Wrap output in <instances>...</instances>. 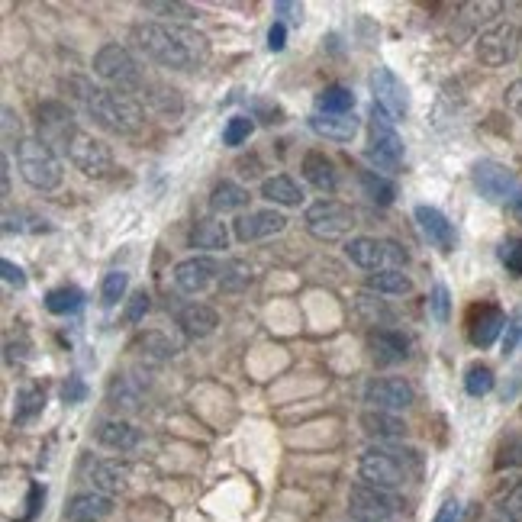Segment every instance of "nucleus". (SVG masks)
<instances>
[{"label": "nucleus", "instance_id": "1", "mask_svg": "<svg viewBox=\"0 0 522 522\" xmlns=\"http://www.w3.org/2000/svg\"><path fill=\"white\" fill-rule=\"evenodd\" d=\"M136 49L149 62L171 71H197L210 58V42L187 23H139L133 26Z\"/></svg>", "mask_w": 522, "mask_h": 522}, {"label": "nucleus", "instance_id": "2", "mask_svg": "<svg viewBox=\"0 0 522 522\" xmlns=\"http://www.w3.org/2000/svg\"><path fill=\"white\" fill-rule=\"evenodd\" d=\"M75 87H78L75 97L81 100L84 113L91 116L100 129H107V133L136 136L145 126V110L136 97L113 91V87L91 84V81H75Z\"/></svg>", "mask_w": 522, "mask_h": 522}, {"label": "nucleus", "instance_id": "3", "mask_svg": "<svg viewBox=\"0 0 522 522\" xmlns=\"http://www.w3.org/2000/svg\"><path fill=\"white\" fill-rule=\"evenodd\" d=\"M13 155H17V168L20 178L33 187V191H58L65 181V168L58 162V155L52 149L49 139L42 136H23L13 142Z\"/></svg>", "mask_w": 522, "mask_h": 522}, {"label": "nucleus", "instance_id": "4", "mask_svg": "<svg viewBox=\"0 0 522 522\" xmlns=\"http://www.w3.org/2000/svg\"><path fill=\"white\" fill-rule=\"evenodd\" d=\"M410 468H419V455L416 452H403V448H387V445H374L365 455L358 458V477L361 484H371L377 490H390L403 487L410 481Z\"/></svg>", "mask_w": 522, "mask_h": 522}, {"label": "nucleus", "instance_id": "5", "mask_svg": "<svg viewBox=\"0 0 522 522\" xmlns=\"http://www.w3.org/2000/svg\"><path fill=\"white\" fill-rule=\"evenodd\" d=\"M94 75L107 87H113V91L129 94V97L142 94V87L149 84L139 58L126 46H120V42H107V46L94 55Z\"/></svg>", "mask_w": 522, "mask_h": 522}, {"label": "nucleus", "instance_id": "6", "mask_svg": "<svg viewBox=\"0 0 522 522\" xmlns=\"http://www.w3.org/2000/svg\"><path fill=\"white\" fill-rule=\"evenodd\" d=\"M62 149L68 155V162L75 165L84 178H107V174L113 171V152L110 145L104 139H97L94 133H87V129L81 126H71L65 139H62Z\"/></svg>", "mask_w": 522, "mask_h": 522}, {"label": "nucleus", "instance_id": "7", "mask_svg": "<svg viewBox=\"0 0 522 522\" xmlns=\"http://www.w3.org/2000/svg\"><path fill=\"white\" fill-rule=\"evenodd\" d=\"M303 223H307V232L313 239L339 242L355 229V210L336 197H323V200L310 203L307 213H303Z\"/></svg>", "mask_w": 522, "mask_h": 522}, {"label": "nucleus", "instance_id": "8", "mask_svg": "<svg viewBox=\"0 0 522 522\" xmlns=\"http://www.w3.org/2000/svg\"><path fill=\"white\" fill-rule=\"evenodd\" d=\"M345 258L361 271H384L406 265V249L394 239H374V236H352L345 242Z\"/></svg>", "mask_w": 522, "mask_h": 522}, {"label": "nucleus", "instance_id": "9", "mask_svg": "<svg viewBox=\"0 0 522 522\" xmlns=\"http://www.w3.org/2000/svg\"><path fill=\"white\" fill-rule=\"evenodd\" d=\"M368 158L381 168V171H400L403 165V139L397 133V123L390 120V116H384L377 107H371V120H368Z\"/></svg>", "mask_w": 522, "mask_h": 522}, {"label": "nucleus", "instance_id": "10", "mask_svg": "<svg viewBox=\"0 0 522 522\" xmlns=\"http://www.w3.org/2000/svg\"><path fill=\"white\" fill-rule=\"evenodd\" d=\"M522 46V33L519 26L510 20H500V23H490L481 36L474 42V52H477V62L487 65V68H503L510 65L513 58L519 55Z\"/></svg>", "mask_w": 522, "mask_h": 522}, {"label": "nucleus", "instance_id": "11", "mask_svg": "<svg viewBox=\"0 0 522 522\" xmlns=\"http://www.w3.org/2000/svg\"><path fill=\"white\" fill-rule=\"evenodd\" d=\"M403 503L397 493L377 490L371 484H355L348 490V513L358 522H397Z\"/></svg>", "mask_w": 522, "mask_h": 522}, {"label": "nucleus", "instance_id": "12", "mask_svg": "<svg viewBox=\"0 0 522 522\" xmlns=\"http://www.w3.org/2000/svg\"><path fill=\"white\" fill-rule=\"evenodd\" d=\"M371 94H374V107L384 116H390L394 123L406 120V113H410V91H406V84L390 68L371 71Z\"/></svg>", "mask_w": 522, "mask_h": 522}, {"label": "nucleus", "instance_id": "13", "mask_svg": "<svg viewBox=\"0 0 522 522\" xmlns=\"http://www.w3.org/2000/svg\"><path fill=\"white\" fill-rule=\"evenodd\" d=\"M365 403L381 413H403L416 403V390L406 377H371L365 387Z\"/></svg>", "mask_w": 522, "mask_h": 522}, {"label": "nucleus", "instance_id": "14", "mask_svg": "<svg viewBox=\"0 0 522 522\" xmlns=\"http://www.w3.org/2000/svg\"><path fill=\"white\" fill-rule=\"evenodd\" d=\"M471 181L477 187V194L490 203H503L516 197V174L506 168L503 162H493V158H481L471 168Z\"/></svg>", "mask_w": 522, "mask_h": 522}, {"label": "nucleus", "instance_id": "15", "mask_svg": "<svg viewBox=\"0 0 522 522\" xmlns=\"http://www.w3.org/2000/svg\"><path fill=\"white\" fill-rule=\"evenodd\" d=\"M220 261L213 255H191L174 268V284L184 294H203L213 281H220Z\"/></svg>", "mask_w": 522, "mask_h": 522}, {"label": "nucleus", "instance_id": "16", "mask_svg": "<svg viewBox=\"0 0 522 522\" xmlns=\"http://www.w3.org/2000/svg\"><path fill=\"white\" fill-rule=\"evenodd\" d=\"M506 323H510V319H506V313L497 303H481V307H474L468 316V342L474 348H490L506 332Z\"/></svg>", "mask_w": 522, "mask_h": 522}, {"label": "nucleus", "instance_id": "17", "mask_svg": "<svg viewBox=\"0 0 522 522\" xmlns=\"http://www.w3.org/2000/svg\"><path fill=\"white\" fill-rule=\"evenodd\" d=\"M287 229V216L281 210H252V213H242L236 223H232V232H236L239 242H261V239H271L278 232Z\"/></svg>", "mask_w": 522, "mask_h": 522}, {"label": "nucleus", "instance_id": "18", "mask_svg": "<svg viewBox=\"0 0 522 522\" xmlns=\"http://www.w3.org/2000/svg\"><path fill=\"white\" fill-rule=\"evenodd\" d=\"M416 223H419V232L435 245L439 252H452L458 245V232L452 226V220L439 210V207H429V203H419V207L413 210Z\"/></svg>", "mask_w": 522, "mask_h": 522}, {"label": "nucleus", "instance_id": "19", "mask_svg": "<svg viewBox=\"0 0 522 522\" xmlns=\"http://www.w3.org/2000/svg\"><path fill=\"white\" fill-rule=\"evenodd\" d=\"M368 348L377 365H400L410 358V339L400 329H371L368 332Z\"/></svg>", "mask_w": 522, "mask_h": 522}, {"label": "nucleus", "instance_id": "20", "mask_svg": "<svg viewBox=\"0 0 522 522\" xmlns=\"http://www.w3.org/2000/svg\"><path fill=\"white\" fill-rule=\"evenodd\" d=\"M113 513V497L100 490H81L65 506V522H104Z\"/></svg>", "mask_w": 522, "mask_h": 522}, {"label": "nucleus", "instance_id": "21", "mask_svg": "<svg viewBox=\"0 0 522 522\" xmlns=\"http://www.w3.org/2000/svg\"><path fill=\"white\" fill-rule=\"evenodd\" d=\"M142 107L162 116V120H178L184 113V97L178 87H171L165 81H149L142 87Z\"/></svg>", "mask_w": 522, "mask_h": 522}, {"label": "nucleus", "instance_id": "22", "mask_svg": "<svg viewBox=\"0 0 522 522\" xmlns=\"http://www.w3.org/2000/svg\"><path fill=\"white\" fill-rule=\"evenodd\" d=\"M94 435L100 445L110 448V452H120V455L136 452L142 445V432L133 423H126V419H104V423H97Z\"/></svg>", "mask_w": 522, "mask_h": 522}, {"label": "nucleus", "instance_id": "23", "mask_svg": "<svg viewBox=\"0 0 522 522\" xmlns=\"http://www.w3.org/2000/svg\"><path fill=\"white\" fill-rule=\"evenodd\" d=\"M187 245L200 249L203 255L223 252V249H229V226L220 216H203V220H197L191 226V232H187Z\"/></svg>", "mask_w": 522, "mask_h": 522}, {"label": "nucleus", "instance_id": "24", "mask_svg": "<svg viewBox=\"0 0 522 522\" xmlns=\"http://www.w3.org/2000/svg\"><path fill=\"white\" fill-rule=\"evenodd\" d=\"M178 326L184 336L191 339H207L216 332V326H220V313H216L213 307H207V303H184V307L178 310Z\"/></svg>", "mask_w": 522, "mask_h": 522}, {"label": "nucleus", "instance_id": "25", "mask_svg": "<svg viewBox=\"0 0 522 522\" xmlns=\"http://www.w3.org/2000/svg\"><path fill=\"white\" fill-rule=\"evenodd\" d=\"M303 178L310 187H316L319 194H336L339 191V171L332 165V158L326 152H307L303 155Z\"/></svg>", "mask_w": 522, "mask_h": 522}, {"label": "nucleus", "instance_id": "26", "mask_svg": "<svg viewBox=\"0 0 522 522\" xmlns=\"http://www.w3.org/2000/svg\"><path fill=\"white\" fill-rule=\"evenodd\" d=\"M358 116L345 113V116H329V113H313L310 116V129L316 136L332 139V142H352L358 136Z\"/></svg>", "mask_w": 522, "mask_h": 522}, {"label": "nucleus", "instance_id": "27", "mask_svg": "<svg viewBox=\"0 0 522 522\" xmlns=\"http://www.w3.org/2000/svg\"><path fill=\"white\" fill-rule=\"evenodd\" d=\"M87 481L94 484V490L113 497V493H123L126 490L129 468H126V464H120V461H94L91 468H87Z\"/></svg>", "mask_w": 522, "mask_h": 522}, {"label": "nucleus", "instance_id": "28", "mask_svg": "<svg viewBox=\"0 0 522 522\" xmlns=\"http://www.w3.org/2000/svg\"><path fill=\"white\" fill-rule=\"evenodd\" d=\"M361 429L377 442H397L406 439V423L397 413H381V410H365L361 413Z\"/></svg>", "mask_w": 522, "mask_h": 522}, {"label": "nucleus", "instance_id": "29", "mask_svg": "<svg viewBox=\"0 0 522 522\" xmlns=\"http://www.w3.org/2000/svg\"><path fill=\"white\" fill-rule=\"evenodd\" d=\"M261 197L274 207H300L303 203V187L290 178V174H274V178L261 181Z\"/></svg>", "mask_w": 522, "mask_h": 522}, {"label": "nucleus", "instance_id": "30", "mask_svg": "<svg viewBox=\"0 0 522 522\" xmlns=\"http://www.w3.org/2000/svg\"><path fill=\"white\" fill-rule=\"evenodd\" d=\"M249 191H245L242 184L236 181H220L213 187V194H210V210L220 216V213H232V210H245L249 207Z\"/></svg>", "mask_w": 522, "mask_h": 522}, {"label": "nucleus", "instance_id": "31", "mask_svg": "<svg viewBox=\"0 0 522 522\" xmlns=\"http://www.w3.org/2000/svg\"><path fill=\"white\" fill-rule=\"evenodd\" d=\"M355 110V94L352 87L345 84H329L316 94V113H329V116H345Z\"/></svg>", "mask_w": 522, "mask_h": 522}, {"label": "nucleus", "instance_id": "32", "mask_svg": "<svg viewBox=\"0 0 522 522\" xmlns=\"http://www.w3.org/2000/svg\"><path fill=\"white\" fill-rule=\"evenodd\" d=\"M365 287H368V290H374L377 297H381V294L397 297V294H410V290H413V281L406 278V274H403L400 268H384V271H374V274H368Z\"/></svg>", "mask_w": 522, "mask_h": 522}, {"label": "nucleus", "instance_id": "33", "mask_svg": "<svg viewBox=\"0 0 522 522\" xmlns=\"http://www.w3.org/2000/svg\"><path fill=\"white\" fill-rule=\"evenodd\" d=\"M71 126H78V123L71 120V110L65 104H58V100H49V104L39 107V129L52 133L58 142L65 139V133H68Z\"/></svg>", "mask_w": 522, "mask_h": 522}, {"label": "nucleus", "instance_id": "34", "mask_svg": "<svg viewBox=\"0 0 522 522\" xmlns=\"http://www.w3.org/2000/svg\"><path fill=\"white\" fill-rule=\"evenodd\" d=\"M84 307V290L75 284H65V287H55L46 294V310L55 316H68V313H78Z\"/></svg>", "mask_w": 522, "mask_h": 522}, {"label": "nucleus", "instance_id": "35", "mask_svg": "<svg viewBox=\"0 0 522 522\" xmlns=\"http://www.w3.org/2000/svg\"><path fill=\"white\" fill-rule=\"evenodd\" d=\"M42 406H46V390H42V387H23L20 394H17V410H13V423H17V426L33 423V419L42 413Z\"/></svg>", "mask_w": 522, "mask_h": 522}, {"label": "nucleus", "instance_id": "36", "mask_svg": "<svg viewBox=\"0 0 522 522\" xmlns=\"http://www.w3.org/2000/svg\"><path fill=\"white\" fill-rule=\"evenodd\" d=\"M358 181H361V191L365 197H371L374 203H381V207H390L397 197V187L390 184L387 178H381L377 171H358Z\"/></svg>", "mask_w": 522, "mask_h": 522}, {"label": "nucleus", "instance_id": "37", "mask_svg": "<svg viewBox=\"0 0 522 522\" xmlns=\"http://www.w3.org/2000/svg\"><path fill=\"white\" fill-rule=\"evenodd\" d=\"M145 13H155V17H165L171 23H191L200 17V10L191 7V4H178V0H149V4H142Z\"/></svg>", "mask_w": 522, "mask_h": 522}, {"label": "nucleus", "instance_id": "38", "mask_svg": "<svg viewBox=\"0 0 522 522\" xmlns=\"http://www.w3.org/2000/svg\"><path fill=\"white\" fill-rule=\"evenodd\" d=\"M4 232H52V223L42 220L39 213H29V210H7L4 213Z\"/></svg>", "mask_w": 522, "mask_h": 522}, {"label": "nucleus", "instance_id": "39", "mask_svg": "<svg viewBox=\"0 0 522 522\" xmlns=\"http://www.w3.org/2000/svg\"><path fill=\"white\" fill-rule=\"evenodd\" d=\"M216 284H220L223 294H239V290H245L252 284V268L245 265V261L232 258V261H226V265H223L220 281H216Z\"/></svg>", "mask_w": 522, "mask_h": 522}, {"label": "nucleus", "instance_id": "40", "mask_svg": "<svg viewBox=\"0 0 522 522\" xmlns=\"http://www.w3.org/2000/svg\"><path fill=\"white\" fill-rule=\"evenodd\" d=\"M355 310H358V316L365 319L368 326H381V329H384V326L390 323V319H394V310H390L381 297L358 294V300H355Z\"/></svg>", "mask_w": 522, "mask_h": 522}, {"label": "nucleus", "instance_id": "41", "mask_svg": "<svg viewBox=\"0 0 522 522\" xmlns=\"http://www.w3.org/2000/svg\"><path fill=\"white\" fill-rule=\"evenodd\" d=\"M136 345L142 348V355H149L155 361H168V358H174L181 352L178 342H171L165 332H145V336H139Z\"/></svg>", "mask_w": 522, "mask_h": 522}, {"label": "nucleus", "instance_id": "42", "mask_svg": "<svg viewBox=\"0 0 522 522\" xmlns=\"http://www.w3.org/2000/svg\"><path fill=\"white\" fill-rule=\"evenodd\" d=\"M493 384H497V377H493V368L490 365H481V361H474V365L464 371V390H468L471 397H487Z\"/></svg>", "mask_w": 522, "mask_h": 522}, {"label": "nucleus", "instance_id": "43", "mask_svg": "<svg viewBox=\"0 0 522 522\" xmlns=\"http://www.w3.org/2000/svg\"><path fill=\"white\" fill-rule=\"evenodd\" d=\"M126 287H129V274L126 271H110L104 284H100V297H104V307H116L123 297H126Z\"/></svg>", "mask_w": 522, "mask_h": 522}, {"label": "nucleus", "instance_id": "44", "mask_svg": "<svg viewBox=\"0 0 522 522\" xmlns=\"http://www.w3.org/2000/svg\"><path fill=\"white\" fill-rule=\"evenodd\" d=\"M497 519L500 522H522V481L506 490V497L497 506Z\"/></svg>", "mask_w": 522, "mask_h": 522}, {"label": "nucleus", "instance_id": "45", "mask_svg": "<svg viewBox=\"0 0 522 522\" xmlns=\"http://www.w3.org/2000/svg\"><path fill=\"white\" fill-rule=\"evenodd\" d=\"M252 129H255V123L249 120V116H229V123L223 129V142L229 145V149H236V145H242L252 136Z\"/></svg>", "mask_w": 522, "mask_h": 522}, {"label": "nucleus", "instance_id": "46", "mask_svg": "<svg viewBox=\"0 0 522 522\" xmlns=\"http://www.w3.org/2000/svg\"><path fill=\"white\" fill-rule=\"evenodd\" d=\"M500 261L513 278H522V239H506L500 245Z\"/></svg>", "mask_w": 522, "mask_h": 522}, {"label": "nucleus", "instance_id": "47", "mask_svg": "<svg viewBox=\"0 0 522 522\" xmlns=\"http://www.w3.org/2000/svg\"><path fill=\"white\" fill-rule=\"evenodd\" d=\"M448 310H452V297H448V287L445 284H435L432 287V297H429V313L435 323H448Z\"/></svg>", "mask_w": 522, "mask_h": 522}, {"label": "nucleus", "instance_id": "48", "mask_svg": "<svg viewBox=\"0 0 522 522\" xmlns=\"http://www.w3.org/2000/svg\"><path fill=\"white\" fill-rule=\"evenodd\" d=\"M149 307H152V297L145 294V290H136L133 297H129V303H126V323H142L145 319V313H149Z\"/></svg>", "mask_w": 522, "mask_h": 522}, {"label": "nucleus", "instance_id": "49", "mask_svg": "<svg viewBox=\"0 0 522 522\" xmlns=\"http://www.w3.org/2000/svg\"><path fill=\"white\" fill-rule=\"evenodd\" d=\"M522 345V310L513 313V319L506 323V336H503V355H513Z\"/></svg>", "mask_w": 522, "mask_h": 522}, {"label": "nucleus", "instance_id": "50", "mask_svg": "<svg viewBox=\"0 0 522 522\" xmlns=\"http://www.w3.org/2000/svg\"><path fill=\"white\" fill-rule=\"evenodd\" d=\"M42 503H46V484L33 481L29 484V497H26V513H23V522H33L42 510Z\"/></svg>", "mask_w": 522, "mask_h": 522}, {"label": "nucleus", "instance_id": "51", "mask_svg": "<svg viewBox=\"0 0 522 522\" xmlns=\"http://www.w3.org/2000/svg\"><path fill=\"white\" fill-rule=\"evenodd\" d=\"M110 400H123L126 410H136V406H139V394H136V390H129L126 377H116V381L110 384Z\"/></svg>", "mask_w": 522, "mask_h": 522}, {"label": "nucleus", "instance_id": "52", "mask_svg": "<svg viewBox=\"0 0 522 522\" xmlns=\"http://www.w3.org/2000/svg\"><path fill=\"white\" fill-rule=\"evenodd\" d=\"M87 397V384L81 381L78 374H68V381L62 384V400L65 403H81Z\"/></svg>", "mask_w": 522, "mask_h": 522}, {"label": "nucleus", "instance_id": "53", "mask_svg": "<svg viewBox=\"0 0 522 522\" xmlns=\"http://www.w3.org/2000/svg\"><path fill=\"white\" fill-rule=\"evenodd\" d=\"M0 271H4V281H7L10 287H17V290L26 287V274H23V268H20V265H13L10 258L0 261Z\"/></svg>", "mask_w": 522, "mask_h": 522}, {"label": "nucleus", "instance_id": "54", "mask_svg": "<svg viewBox=\"0 0 522 522\" xmlns=\"http://www.w3.org/2000/svg\"><path fill=\"white\" fill-rule=\"evenodd\" d=\"M503 104H506V110H513L516 116H522V78H516V81L503 91Z\"/></svg>", "mask_w": 522, "mask_h": 522}, {"label": "nucleus", "instance_id": "55", "mask_svg": "<svg viewBox=\"0 0 522 522\" xmlns=\"http://www.w3.org/2000/svg\"><path fill=\"white\" fill-rule=\"evenodd\" d=\"M287 46V26L281 20H274L271 29H268V49L271 52H281Z\"/></svg>", "mask_w": 522, "mask_h": 522}, {"label": "nucleus", "instance_id": "56", "mask_svg": "<svg viewBox=\"0 0 522 522\" xmlns=\"http://www.w3.org/2000/svg\"><path fill=\"white\" fill-rule=\"evenodd\" d=\"M497 464H500V468H513V464H522V439H513L510 445H506Z\"/></svg>", "mask_w": 522, "mask_h": 522}, {"label": "nucleus", "instance_id": "57", "mask_svg": "<svg viewBox=\"0 0 522 522\" xmlns=\"http://www.w3.org/2000/svg\"><path fill=\"white\" fill-rule=\"evenodd\" d=\"M458 513H461L458 500H445V503L439 506V513H435L432 522H458Z\"/></svg>", "mask_w": 522, "mask_h": 522}, {"label": "nucleus", "instance_id": "58", "mask_svg": "<svg viewBox=\"0 0 522 522\" xmlns=\"http://www.w3.org/2000/svg\"><path fill=\"white\" fill-rule=\"evenodd\" d=\"M13 129L20 133V116L7 107V110H4V139H7V142H13Z\"/></svg>", "mask_w": 522, "mask_h": 522}, {"label": "nucleus", "instance_id": "59", "mask_svg": "<svg viewBox=\"0 0 522 522\" xmlns=\"http://www.w3.org/2000/svg\"><path fill=\"white\" fill-rule=\"evenodd\" d=\"M239 174H242V178H258V174H261V168H258V162H255V158H252V162H239Z\"/></svg>", "mask_w": 522, "mask_h": 522}, {"label": "nucleus", "instance_id": "60", "mask_svg": "<svg viewBox=\"0 0 522 522\" xmlns=\"http://www.w3.org/2000/svg\"><path fill=\"white\" fill-rule=\"evenodd\" d=\"M0 168H4V197H10V158L7 155H4V165Z\"/></svg>", "mask_w": 522, "mask_h": 522}, {"label": "nucleus", "instance_id": "61", "mask_svg": "<svg viewBox=\"0 0 522 522\" xmlns=\"http://www.w3.org/2000/svg\"><path fill=\"white\" fill-rule=\"evenodd\" d=\"M510 213H513L516 220L522 223V194H516V197H513V203H510Z\"/></svg>", "mask_w": 522, "mask_h": 522}]
</instances>
